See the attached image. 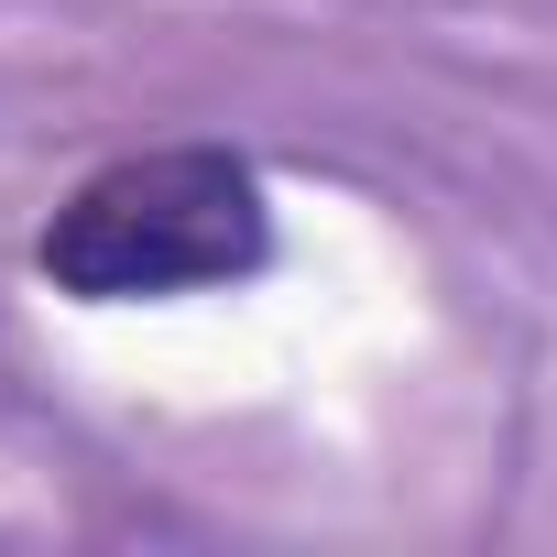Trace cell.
Listing matches in <instances>:
<instances>
[{"label":"cell","instance_id":"6da1fadb","mask_svg":"<svg viewBox=\"0 0 557 557\" xmlns=\"http://www.w3.org/2000/svg\"><path fill=\"white\" fill-rule=\"evenodd\" d=\"M251 262H262V186L240 153H208V143L88 175L45 230V273L66 296H186V285H230Z\"/></svg>","mask_w":557,"mask_h":557}]
</instances>
